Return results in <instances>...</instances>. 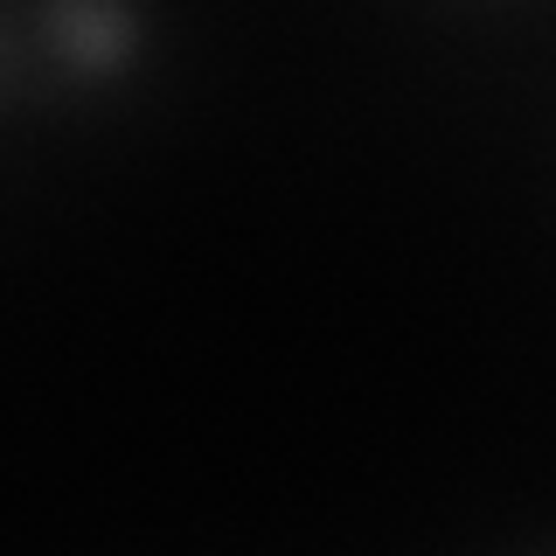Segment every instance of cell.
I'll return each mask as SVG.
<instances>
[{
  "instance_id": "1",
  "label": "cell",
  "mask_w": 556,
  "mask_h": 556,
  "mask_svg": "<svg viewBox=\"0 0 556 556\" xmlns=\"http://www.w3.org/2000/svg\"><path fill=\"white\" fill-rule=\"evenodd\" d=\"M56 35H63V49H70L77 63L104 70V63H118V56H126L132 22H126L118 8H63V14H56Z\"/></svg>"
}]
</instances>
